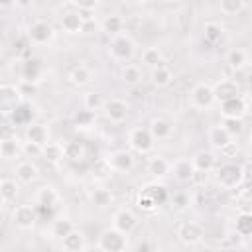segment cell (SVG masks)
Instances as JSON below:
<instances>
[{
    "mask_svg": "<svg viewBox=\"0 0 252 252\" xmlns=\"http://www.w3.org/2000/svg\"><path fill=\"white\" fill-rule=\"evenodd\" d=\"M138 224V217L134 215V211L122 207L112 215V228H116L122 234H130Z\"/></svg>",
    "mask_w": 252,
    "mask_h": 252,
    "instance_id": "obj_10",
    "label": "cell"
},
{
    "mask_svg": "<svg viewBox=\"0 0 252 252\" xmlns=\"http://www.w3.org/2000/svg\"><path fill=\"white\" fill-rule=\"evenodd\" d=\"M53 35H55V32H53L51 24L45 22V20H35V22H32L30 28H28V39H30L32 43H35V45H45V43H49V41L53 39Z\"/></svg>",
    "mask_w": 252,
    "mask_h": 252,
    "instance_id": "obj_7",
    "label": "cell"
},
{
    "mask_svg": "<svg viewBox=\"0 0 252 252\" xmlns=\"http://www.w3.org/2000/svg\"><path fill=\"white\" fill-rule=\"evenodd\" d=\"M120 81L128 87H136L140 81H142V69L134 63H126L122 69H120Z\"/></svg>",
    "mask_w": 252,
    "mask_h": 252,
    "instance_id": "obj_32",
    "label": "cell"
},
{
    "mask_svg": "<svg viewBox=\"0 0 252 252\" xmlns=\"http://www.w3.org/2000/svg\"><path fill=\"white\" fill-rule=\"evenodd\" d=\"M242 179H244V169L236 163H224L217 171V183L222 189H234L242 183Z\"/></svg>",
    "mask_w": 252,
    "mask_h": 252,
    "instance_id": "obj_3",
    "label": "cell"
},
{
    "mask_svg": "<svg viewBox=\"0 0 252 252\" xmlns=\"http://www.w3.org/2000/svg\"><path fill=\"white\" fill-rule=\"evenodd\" d=\"M220 114H222V118L242 120V116L246 114V100L238 94V96H232V98L220 102Z\"/></svg>",
    "mask_w": 252,
    "mask_h": 252,
    "instance_id": "obj_15",
    "label": "cell"
},
{
    "mask_svg": "<svg viewBox=\"0 0 252 252\" xmlns=\"http://www.w3.org/2000/svg\"><path fill=\"white\" fill-rule=\"evenodd\" d=\"M41 156L47 159V161H59V159H63V144H59V142H47L45 146H43V152H41Z\"/></svg>",
    "mask_w": 252,
    "mask_h": 252,
    "instance_id": "obj_41",
    "label": "cell"
},
{
    "mask_svg": "<svg viewBox=\"0 0 252 252\" xmlns=\"http://www.w3.org/2000/svg\"><path fill=\"white\" fill-rule=\"evenodd\" d=\"M148 132L152 134L154 140H167L173 134V124L163 116H156V118L150 120Z\"/></svg>",
    "mask_w": 252,
    "mask_h": 252,
    "instance_id": "obj_19",
    "label": "cell"
},
{
    "mask_svg": "<svg viewBox=\"0 0 252 252\" xmlns=\"http://www.w3.org/2000/svg\"><path fill=\"white\" fill-rule=\"evenodd\" d=\"M20 154H22V144L16 138L0 144V158H4V159H16Z\"/></svg>",
    "mask_w": 252,
    "mask_h": 252,
    "instance_id": "obj_39",
    "label": "cell"
},
{
    "mask_svg": "<svg viewBox=\"0 0 252 252\" xmlns=\"http://www.w3.org/2000/svg\"><path fill=\"white\" fill-rule=\"evenodd\" d=\"M171 203H173V209L185 211V209L191 207V197H189V193H185V191H177V193L171 195Z\"/></svg>",
    "mask_w": 252,
    "mask_h": 252,
    "instance_id": "obj_45",
    "label": "cell"
},
{
    "mask_svg": "<svg viewBox=\"0 0 252 252\" xmlns=\"http://www.w3.org/2000/svg\"><path fill=\"white\" fill-rule=\"evenodd\" d=\"M89 199H91V203H93L96 209H106V207H110L112 201H114L110 189H106V187H94V189L89 193Z\"/></svg>",
    "mask_w": 252,
    "mask_h": 252,
    "instance_id": "obj_30",
    "label": "cell"
},
{
    "mask_svg": "<svg viewBox=\"0 0 252 252\" xmlns=\"http://www.w3.org/2000/svg\"><path fill=\"white\" fill-rule=\"evenodd\" d=\"M10 120L14 126H28L32 122V106L22 102L10 112Z\"/></svg>",
    "mask_w": 252,
    "mask_h": 252,
    "instance_id": "obj_34",
    "label": "cell"
},
{
    "mask_svg": "<svg viewBox=\"0 0 252 252\" xmlns=\"http://www.w3.org/2000/svg\"><path fill=\"white\" fill-rule=\"evenodd\" d=\"M14 138H16V126L12 122L0 124V144L8 142V140H14Z\"/></svg>",
    "mask_w": 252,
    "mask_h": 252,
    "instance_id": "obj_47",
    "label": "cell"
},
{
    "mask_svg": "<svg viewBox=\"0 0 252 252\" xmlns=\"http://www.w3.org/2000/svg\"><path fill=\"white\" fill-rule=\"evenodd\" d=\"M18 197V183L14 179H0V201L10 203Z\"/></svg>",
    "mask_w": 252,
    "mask_h": 252,
    "instance_id": "obj_37",
    "label": "cell"
},
{
    "mask_svg": "<svg viewBox=\"0 0 252 252\" xmlns=\"http://www.w3.org/2000/svg\"><path fill=\"white\" fill-rule=\"evenodd\" d=\"M191 106L197 110H209L215 104V94L209 83H197L189 93Z\"/></svg>",
    "mask_w": 252,
    "mask_h": 252,
    "instance_id": "obj_4",
    "label": "cell"
},
{
    "mask_svg": "<svg viewBox=\"0 0 252 252\" xmlns=\"http://www.w3.org/2000/svg\"><path fill=\"white\" fill-rule=\"evenodd\" d=\"M108 167L116 173H128L134 167V156L126 150H116L108 156Z\"/></svg>",
    "mask_w": 252,
    "mask_h": 252,
    "instance_id": "obj_12",
    "label": "cell"
},
{
    "mask_svg": "<svg viewBox=\"0 0 252 252\" xmlns=\"http://www.w3.org/2000/svg\"><path fill=\"white\" fill-rule=\"evenodd\" d=\"M150 79H152L154 87H158V89H163V87H167V85L171 83V79H173V73H171V69H169L167 65H159V67L152 69V73H150Z\"/></svg>",
    "mask_w": 252,
    "mask_h": 252,
    "instance_id": "obj_33",
    "label": "cell"
},
{
    "mask_svg": "<svg viewBox=\"0 0 252 252\" xmlns=\"http://www.w3.org/2000/svg\"><path fill=\"white\" fill-rule=\"evenodd\" d=\"M213 94H215V102H224L232 96H238V85L232 79H219L215 85H211Z\"/></svg>",
    "mask_w": 252,
    "mask_h": 252,
    "instance_id": "obj_14",
    "label": "cell"
},
{
    "mask_svg": "<svg viewBox=\"0 0 252 252\" xmlns=\"http://www.w3.org/2000/svg\"><path fill=\"white\" fill-rule=\"evenodd\" d=\"M220 126H222L232 138L242 132V120H236V118H224V122H222Z\"/></svg>",
    "mask_w": 252,
    "mask_h": 252,
    "instance_id": "obj_46",
    "label": "cell"
},
{
    "mask_svg": "<svg viewBox=\"0 0 252 252\" xmlns=\"http://www.w3.org/2000/svg\"><path fill=\"white\" fill-rule=\"evenodd\" d=\"M96 244H98L100 252H126L128 238H126V234H122L116 228L108 226L98 234V242Z\"/></svg>",
    "mask_w": 252,
    "mask_h": 252,
    "instance_id": "obj_2",
    "label": "cell"
},
{
    "mask_svg": "<svg viewBox=\"0 0 252 252\" xmlns=\"http://www.w3.org/2000/svg\"><path fill=\"white\" fill-rule=\"evenodd\" d=\"M217 159H215V154L211 150H199L193 158H191V167L193 171H201V173H209L213 167H215Z\"/></svg>",
    "mask_w": 252,
    "mask_h": 252,
    "instance_id": "obj_21",
    "label": "cell"
},
{
    "mask_svg": "<svg viewBox=\"0 0 252 252\" xmlns=\"http://www.w3.org/2000/svg\"><path fill=\"white\" fill-rule=\"evenodd\" d=\"M100 30H102L106 35H110V37L120 35L122 30H124V20H122V16H118V14H108V16H104V20H102V24H100Z\"/></svg>",
    "mask_w": 252,
    "mask_h": 252,
    "instance_id": "obj_26",
    "label": "cell"
},
{
    "mask_svg": "<svg viewBox=\"0 0 252 252\" xmlns=\"http://www.w3.org/2000/svg\"><path fill=\"white\" fill-rule=\"evenodd\" d=\"M144 197H148L156 207L158 205H163L167 199H169V193L165 189V185H159V183H152V185H146L142 191H140Z\"/></svg>",
    "mask_w": 252,
    "mask_h": 252,
    "instance_id": "obj_23",
    "label": "cell"
},
{
    "mask_svg": "<svg viewBox=\"0 0 252 252\" xmlns=\"http://www.w3.org/2000/svg\"><path fill=\"white\" fill-rule=\"evenodd\" d=\"M207 136H209V144H211L213 148H217V150H224V148H228V146L232 144V136H230L220 124L211 126Z\"/></svg>",
    "mask_w": 252,
    "mask_h": 252,
    "instance_id": "obj_22",
    "label": "cell"
},
{
    "mask_svg": "<svg viewBox=\"0 0 252 252\" xmlns=\"http://www.w3.org/2000/svg\"><path fill=\"white\" fill-rule=\"evenodd\" d=\"M234 232L238 236H248L252 232V215L248 211H240L234 220Z\"/></svg>",
    "mask_w": 252,
    "mask_h": 252,
    "instance_id": "obj_36",
    "label": "cell"
},
{
    "mask_svg": "<svg viewBox=\"0 0 252 252\" xmlns=\"http://www.w3.org/2000/svg\"><path fill=\"white\" fill-rule=\"evenodd\" d=\"M12 220L22 230H32L37 222V209L33 205H18L12 211Z\"/></svg>",
    "mask_w": 252,
    "mask_h": 252,
    "instance_id": "obj_9",
    "label": "cell"
},
{
    "mask_svg": "<svg viewBox=\"0 0 252 252\" xmlns=\"http://www.w3.org/2000/svg\"><path fill=\"white\" fill-rule=\"evenodd\" d=\"M59 26H61V30H63L67 35H77V33H83L85 22H83V18L71 8V10H67V12H63V14L59 16Z\"/></svg>",
    "mask_w": 252,
    "mask_h": 252,
    "instance_id": "obj_13",
    "label": "cell"
},
{
    "mask_svg": "<svg viewBox=\"0 0 252 252\" xmlns=\"http://www.w3.org/2000/svg\"><path fill=\"white\" fill-rule=\"evenodd\" d=\"M71 230H75V222L71 220V219H67V217H59V219H55L53 222H51V228H49V232H51V236L53 238H63V236H67Z\"/></svg>",
    "mask_w": 252,
    "mask_h": 252,
    "instance_id": "obj_35",
    "label": "cell"
},
{
    "mask_svg": "<svg viewBox=\"0 0 252 252\" xmlns=\"http://www.w3.org/2000/svg\"><path fill=\"white\" fill-rule=\"evenodd\" d=\"M14 173H16L18 183H22V185H32V183L39 177V167H37L33 161L26 159V161H20V163L14 167Z\"/></svg>",
    "mask_w": 252,
    "mask_h": 252,
    "instance_id": "obj_17",
    "label": "cell"
},
{
    "mask_svg": "<svg viewBox=\"0 0 252 252\" xmlns=\"http://www.w3.org/2000/svg\"><path fill=\"white\" fill-rule=\"evenodd\" d=\"M203 37L209 41V43H217L222 39V28L217 24V22H207L203 26Z\"/></svg>",
    "mask_w": 252,
    "mask_h": 252,
    "instance_id": "obj_42",
    "label": "cell"
},
{
    "mask_svg": "<svg viewBox=\"0 0 252 252\" xmlns=\"http://www.w3.org/2000/svg\"><path fill=\"white\" fill-rule=\"evenodd\" d=\"M43 73V67L37 59H28L22 63V81H28V83H37L39 77Z\"/></svg>",
    "mask_w": 252,
    "mask_h": 252,
    "instance_id": "obj_28",
    "label": "cell"
},
{
    "mask_svg": "<svg viewBox=\"0 0 252 252\" xmlns=\"http://www.w3.org/2000/svg\"><path fill=\"white\" fill-rule=\"evenodd\" d=\"M75 124L79 126V128H93V124H94V112H91V110H79L77 114H75Z\"/></svg>",
    "mask_w": 252,
    "mask_h": 252,
    "instance_id": "obj_44",
    "label": "cell"
},
{
    "mask_svg": "<svg viewBox=\"0 0 252 252\" xmlns=\"http://www.w3.org/2000/svg\"><path fill=\"white\" fill-rule=\"evenodd\" d=\"M102 112H104V116H106L108 122H112V124H122V122L128 118L130 108H128V102L122 100V98H108V100H104Z\"/></svg>",
    "mask_w": 252,
    "mask_h": 252,
    "instance_id": "obj_8",
    "label": "cell"
},
{
    "mask_svg": "<svg viewBox=\"0 0 252 252\" xmlns=\"http://www.w3.org/2000/svg\"><path fill=\"white\" fill-rule=\"evenodd\" d=\"M18 91L22 96H33L37 93V83H28V81H22L18 85Z\"/></svg>",
    "mask_w": 252,
    "mask_h": 252,
    "instance_id": "obj_49",
    "label": "cell"
},
{
    "mask_svg": "<svg viewBox=\"0 0 252 252\" xmlns=\"http://www.w3.org/2000/svg\"><path fill=\"white\" fill-rule=\"evenodd\" d=\"M219 8H220V12L226 14V16H236V14H240V12L246 8V2H244V0H222V2L219 4Z\"/></svg>",
    "mask_w": 252,
    "mask_h": 252,
    "instance_id": "obj_43",
    "label": "cell"
},
{
    "mask_svg": "<svg viewBox=\"0 0 252 252\" xmlns=\"http://www.w3.org/2000/svg\"><path fill=\"white\" fill-rule=\"evenodd\" d=\"M108 53L112 59L116 61H130L134 55H136V43L130 35L126 33H120V35H114L110 37L108 41Z\"/></svg>",
    "mask_w": 252,
    "mask_h": 252,
    "instance_id": "obj_1",
    "label": "cell"
},
{
    "mask_svg": "<svg viewBox=\"0 0 252 252\" xmlns=\"http://www.w3.org/2000/svg\"><path fill=\"white\" fill-rule=\"evenodd\" d=\"M41 152H43L41 146H35L32 142H22V154H26L28 158H39Z\"/></svg>",
    "mask_w": 252,
    "mask_h": 252,
    "instance_id": "obj_48",
    "label": "cell"
},
{
    "mask_svg": "<svg viewBox=\"0 0 252 252\" xmlns=\"http://www.w3.org/2000/svg\"><path fill=\"white\" fill-rule=\"evenodd\" d=\"M134 252H154V242L146 238V240H142V242H138V244H136Z\"/></svg>",
    "mask_w": 252,
    "mask_h": 252,
    "instance_id": "obj_50",
    "label": "cell"
},
{
    "mask_svg": "<svg viewBox=\"0 0 252 252\" xmlns=\"http://www.w3.org/2000/svg\"><path fill=\"white\" fill-rule=\"evenodd\" d=\"M83 104H85V110H91V112H96V110H102L104 106V96L100 93H85L83 96Z\"/></svg>",
    "mask_w": 252,
    "mask_h": 252,
    "instance_id": "obj_40",
    "label": "cell"
},
{
    "mask_svg": "<svg viewBox=\"0 0 252 252\" xmlns=\"http://www.w3.org/2000/svg\"><path fill=\"white\" fill-rule=\"evenodd\" d=\"M69 81H71L75 87H87V85L93 81V71H91L87 65H75V67L69 71Z\"/></svg>",
    "mask_w": 252,
    "mask_h": 252,
    "instance_id": "obj_29",
    "label": "cell"
},
{
    "mask_svg": "<svg viewBox=\"0 0 252 252\" xmlns=\"http://www.w3.org/2000/svg\"><path fill=\"white\" fill-rule=\"evenodd\" d=\"M146 167H148V173L154 175V177H165V175L171 173V163H169L165 158H161V156L150 158Z\"/></svg>",
    "mask_w": 252,
    "mask_h": 252,
    "instance_id": "obj_25",
    "label": "cell"
},
{
    "mask_svg": "<svg viewBox=\"0 0 252 252\" xmlns=\"http://www.w3.org/2000/svg\"><path fill=\"white\" fill-rule=\"evenodd\" d=\"M87 156V148L81 140H69L63 144V158L71 161H83Z\"/></svg>",
    "mask_w": 252,
    "mask_h": 252,
    "instance_id": "obj_24",
    "label": "cell"
},
{
    "mask_svg": "<svg viewBox=\"0 0 252 252\" xmlns=\"http://www.w3.org/2000/svg\"><path fill=\"white\" fill-rule=\"evenodd\" d=\"M59 199H61V197H59L57 189H55V187H51V185L39 187V189L35 191V203H37V207H39V209H47V211H51V209H55V207H57Z\"/></svg>",
    "mask_w": 252,
    "mask_h": 252,
    "instance_id": "obj_18",
    "label": "cell"
},
{
    "mask_svg": "<svg viewBox=\"0 0 252 252\" xmlns=\"http://www.w3.org/2000/svg\"><path fill=\"white\" fill-rule=\"evenodd\" d=\"M205 236V230L199 222L195 220H183L177 226V238L185 244V246H197Z\"/></svg>",
    "mask_w": 252,
    "mask_h": 252,
    "instance_id": "obj_6",
    "label": "cell"
},
{
    "mask_svg": "<svg viewBox=\"0 0 252 252\" xmlns=\"http://www.w3.org/2000/svg\"><path fill=\"white\" fill-rule=\"evenodd\" d=\"M171 171L173 175L179 179V181H191V175H193V167H191V161L189 159H179L171 165Z\"/></svg>",
    "mask_w": 252,
    "mask_h": 252,
    "instance_id": "obj_38",
    "label": "cell"
},
{
    "mask_svg": "<svg viewBox=\"0 0 252 252\" xmlns=\"http://www.w3.org/2000/svg\"><path fill=\"white\" fill-rule=\"evenodd\" d=\"M24 136H26V142H32V144L41 146V148L49 142V130H47V126L41 124V122H30V124L26 126Z\"/></svg>",
    "mask_w": 252,
    "mask_h": 252,
    "instance_id": "obj_16",
    "label": "cell"
},
{
    "mask_svg": "<svg viewBox=\"0 0 252 252\" xmlns=\"http://www.w3.org/2000/svg\"><path fill=\"white\" fill-rule=\"evenodd\" d=\"M140 61H142L144 67H148V69H156V67L163 65V51H161L159 47H156V45L146 47V49L142 51Z\"/></svg>",
    "mask_w": 252,
    "mask_h": 252,
    "instance_id": "obj_27",
    "label": "cell"
},
{
    "mask_svg": "<svg viewBox=\"0 0 252 252\" xmlns=\"http://www.w3.org/2000/svg\"><path fill=\"white\" fill-rule=\"evenodd\" d=\"M61 248L63 252H85L87 250V238L81 230H71L67 236L61 238Z\"/></svg>",
    "mask_w": 252,
    "mask_h": 252,
    "instance_id": "obj_20",
    "label": "cell"
},
{
    "mask_svg": "<svg viewBox=\"0 0 252 252\" xmlns=\"http://www.w3.org/2000/svg\"><path fill=\"white\" fill-rule=\"evenodd\" d=\"M226 65L232 69V71H242L246 65H248V53L240 47H234L226 53Z\"/></svg>",
    "mask_w": 252,
    "mask_h": 252,
    "instance_id": "obj_31",
    "label": "cell"
},
{
    "mask_svg": "<svg viewBox=\"0 0 252 252\" xmlns=\"http://www.w3.org/2000/svg\"><path fill=\"white\" fill-rule=\"evenodd\" d=\"M154 144H156V140L152 138L148 128L138 126V128H132L128 134V146H130V150H134L138 154H150L154 150Z\"/></svg>",
    "mask_w": 252,
    "mask_h": 252,
    "instance_id": "obj_5",
    "label": "cell"
},
{
    "mask_svg": "<svg viewBox=\"0 0 252 252\" xmlns=\"http://www.w3.org/2000/svg\"><path fill=\"white\" fill-rule=\"evenodd\" d=\"M22 94L16 85H0V112H12L18 104H22Z\"/></svg>",
    "mask_w": 252,
    "mask_h": 252,
    "instance_id": "obj_11",
    "label": "cell"
}]
</instances>
